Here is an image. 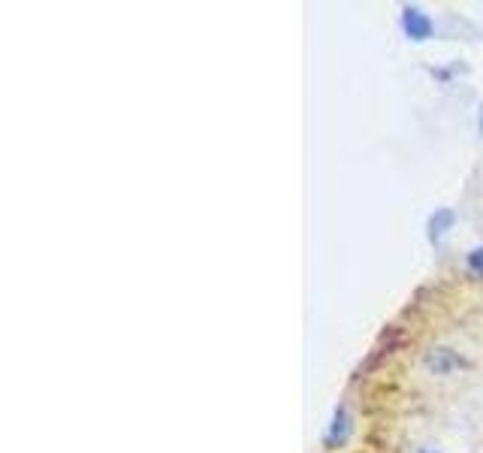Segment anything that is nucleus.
Segmentation results:
<instances>
[{"label":"nucleus","mask_w":483,"mask_h":453,"mask_svg":"<svg viewBox=\"0 0 483 453\" xmlns=\"http://www.w3.org/2000/svg\"><path fill=\"white\" fill-rule=\"evenodd\" d=\"M469 263L471 266H478V269H483V251L478 248V251H471V254H469Z\"/></svg>","instance_id":"f03ea898"},{"label":"nucleus","mask_w":483,"mask_h":453,"mask_svg":"<svg viewBox=\"0 0 483 453\" xmlns=\"http://www.w3.org/2000/svg\"><path fill=\"white\" fill-rule=\"evenodd\" d=\"M423 453H429V450H423Z\"/></svg>","instance_id":"7ed1b4c3"},{"label":"nucleus","mask_w":483,"mask_h":453,"mask_svg":"<svg viewBox=\"0 0 483 453\" xmlns=\"http://www.w3.org/2000/svg\"><path fill=\"white\" fill-rule=\"evenodd\" d=\"M405 28H408L411 37L423 40L429 33V19H423L417 10H405Z\"/></svg>","instance_id":"f257e3e1"}]
</instances>
